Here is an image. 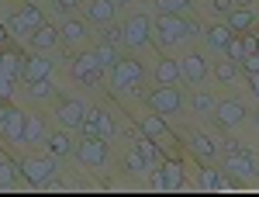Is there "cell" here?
Wrapping results in <instances>:
<instances>
[{
    "label": "cell",
    "mask_w": 259,
    "mask_h": 197,
    "mask_svg": "<svg viewBox=\"0 0 259 197\" xmlns=\"http://www.w3.org/2000/svg\"><path fill=\"white\" fill-rule=\"evenodd\" d=\"M56 166H59V156L49 152V159H21V163H14V173L21 180H31V183H45V180L56 177Z\"/></svg>",
    "instance_id": "6da1fadb"
},
{
    "label": "cell",
    "mask_w": 259,
    "mask_h": 197,
    "mask_svg": "<svg viewBox=\"0 0 259 197\" xmlns=\"http://www.w3.org/2000/svg\"><path fill=\"white\" fill-rule=\"evenodd\" d=\"M152 35L159 45H180V42H187V21L180 18V14H159L156 21V28H152Z\"/></svg>",
    "instance_id": "7a4b0ae2"
},
{
    "label": "cell",
    "mask_w": 259,
    "mask_h": 197,
    "mask_svg": "<svg viewBox=\"0 0 259 197\" xmlns=\"http://www.w3.org/2000/svg\"><path fill=\"white\" fill-rule=\"evenodd\" d=\"M73 152H76V159H80L83 166H94V170L107 166V159H111L107 138H83V142L76 145V149H73Z\"/></svg>",
    "instance_id": "3957f363"
},
{
    "label": "cell",
    "mask_w": 259,
    "mask_h": 197,
    "mask_svg": "<svg viewBox=\"0 0 259 197\" xmlns=\"http://www.w3.org/2000/svg\"><path fill=\"white\" fill-rule=\"evenodd\" d=\"M156 114H177V111H183V97H180L177 87H156L149 97H142Z\"/></svg>",
    "instance_id": "277c9868"
},
{
    "label": "cell",
    "mask_w": 259,
    "mask_h": 197,
    "mask_svg": "<svg viewBox=\"0 0 259 197\" xmlns=\"http://www.w3.org/2000/svg\"><path fill=\"white\" fill-rule=\"evenodd\" d=\"M245 104L235 97H225L214 104V121H218V128H225V132H232V128H239L242 121H245Z\"/></svg>",
    "instance_id": "5b68a950"
},
{
    "label": "cell",
    "mask_w": 259,
    "mask_h": 197,
    "mask_svg": "<svg viewBox=\"0 0 259 197\" xmlns=\"http://www.w3.org/2000/svg\"><path fill=\"white\" fill-rule=\"evenodd\" d=\"M62 97V94H59ZM83 118H87V104H83L80 97H62L59 107H56V121H59L66 132H76L83 125Z\"/></svg>",
    "instance_id": "8992f818"
},
{
    "label": "cell",
    "mask_w": 259,
    "mask_h": 197,
    "mask_svg": "<svg viewBox=\"0 0 259 197\" xmlns=\"http://www.w3.org/2000/svg\"><path fill=\"white\" fill-rule=\"evenodd\" d=\"M149 42H152V21L145 18V14H132V18L124 21V45L145 49Z\"/></svg>",
    "instance_id": "52a82bcc"
},
{
    "label": "cell",
    "mask_w": 259,
    "mask_h": 197,
    "mask_svg": "<svg viewBox=\"0 0 259 197\" xmlns=\"http://www.w3.org/2000/svg\"><path fill=\"white\" fill-rule=\"evenodd\" d=\"M69 73H73L76 83L94 87V83L100 80V73H104V69H100V62H97V49H94V52H80V56L73 59V69H69Z\"/></svg>",
    "instance_id": "ba28073f"
},
{
    "label": "cell",
    "mask_w": 259,
    "mask_h": 197,
    "mask_svg": "<svg viewBox=\"0 0 259 197\" xmlns=\"http://www.w3.org/2000/svg\"><path fill=\"white\" fill-rule=\"evenodd\" d=\"M142 73L145 69H142L139 59H118L111 69V83H114V90H128V87L142 83Z\"/></svg>",
    "instance_id": "9c48e42d"
},
{
    "label": "cell",
    "mask_w": 259,
    "mask_h": 197,
    "mask_svg": "<svg viewBox=\"0 0 259 197\" xmlns=\"http://www.w3.org/2000/svg\"><path fill=\"white\" fill-rule=\"evenodd\" d=\"M80 132H83V138H111V135H114L111 114H104V111H87Z\"/></svg>",
    "instance_id": "30bf717a"
},
{
    "label": "cell",
    "mask_w": 259,
    "mask_h": 197,
    "mask_svg": "<svg viewBox=\"0 0 259 197\" xmlns=\"http://www.w3.org/2000/svg\"><path fill=\"white\" fill-rule=\"evenodd\" d=\"M207 73H211V66H207V59H204L200 52H190L187 59L180 62V80H187V83H194V87H200V83L207 80Z\"/></svg>",
    "instance_id": "8fae6325"
},
{
    "label": "cell",
    "mask_w": 259,
    "mask_h": 197,
    "mask_svg": "<svg viewBox=\"0 0 259 197\" xmlns=\"http://www.w3.org/2000/svg\"><path fill=\"white\" fill-rule=\"evenodd\" d=\"M228 173H232L235 180L256 177V156H252L249 149H242V152H235V156H228Z\"/></svg>",
    "instance_id": "7c38bea8"
},
{
    "label": "cell",
    "mask_w": 259,
    "mask_h": 197,
    "mask_svg": "<svg viewBox=\"0 0 259 197\" xmlns=\"http://www.w3.org/2000/svg\"><path fill=\"white\" fill-rule=\"evenodd\" d=\"M24 125H28V114H21L18 107H11L7 111V121H4V135H7V142L11 145H24Z\"/></svg>",
    "instance_id": "4fadbf2b"
},
{
    "label": "cell",
    "mask_w": 259,
    "mask_h": 197,
    "mask_svg": "<svg viewBox=\"0 0 259 197\" xmlns=\"http://www.w3.org/2000/svg\"><path fill=\"white\" fill-rule=\"evenodd\" d=\"M114 7H118L114 0H90V4H87V21L104 28V24L114 21Z\"/></svg>",
    "instance_id": "5bb4252c"
},
{
    "label": "cell",
    "mask_w": 259,
    "mask_h": 197,
    "mask_svg": "<svg viewBox=\"0 0 259 197\" xmlns=\"http://www.w3.org/2000/svg\"><path fill=\"white\" fill-rule=\"evenodd\" d=\"M45 76H52V62L45 59V56H31V59H24V73H21L24 83H35V80H45Z\"/></svg>",
    "instance_id": "9a60e30c"
},
{
    "label": "cell",
    "mask_w": 259,
    "mask_h": 197,
    "mask_svg": "<svg viewBox=\"0 0 259 197\" xmlns=\"http://www.w3.org/2000/svg\"><path fill=\"white\" fill-rule=\"evenodd\" d=\"M232 35H235V31H232L228 24H211L200 38H204V45H207L211 52H225V45H228V38H232Z\"/></svg>",
    "instance_id": "2e32d148"
},
{
    "label": "cell",
    "mask_w": 259,
    "mask_h": 197,
    "mask_svg": "<svg viewBox=\"0 0 259 197\" xmlns=\"http://www.w3.org/2000/svg\"><path fill=\"white\" fill-rule=\"evenodd\" d=\"M190 152H194L197 159H214L221 152V145L214 142V138H207L204 132H194V135H190Z\"/></svg>",
    "instance_id": "e0dca14e"
},
{
    "label": "cell",
    "mask_w": 259,
    "mask_h": 197,
    "mask_svg": "<svg viewBox=\"0 0 259 197\" xmlns=\"http://www.w3.org/2000/svg\"><path fill=\"white\" fill-rule=\"evenodd\" d=\"M28 42H31L38 52H45V49H56V45L62 42V35H59V28H52V24H41V28H38V31H35V35H31Z\"/></svg>",
    "instance_id": "ac0fdd59"
},
{
    "label": "cell",
    "mask_w": 259,
    "mask_h": 197,
    "mask_svg": "<svg viewBox=\"0 0 259 197\" xmlns=\"http://www.w3.org/2000/svg\"><path fill=\"white\" fill-rule=\"evenodd\" d=\"M139 125H142V135L156 138V142H159V138H166V132H169V125H166V114H156V111H152L149 118H142Z\"/></svg>",
    "instance_id": "d6986e66"
},
{
    "label": "cell",
    "mask_w": 259,
    "mask_h": 197,
    "mask_svg": "<svg viewBox=\"0 0 259 197\" xmlns=\"http://www.w3.org/2000/svg\"><path fill=\"white\" fill-rule=\"evenodd\" d=\"M252 24H256V14H252L249 7H232V11H228V28H232V31H242V35H245Z\"/></svg>",
    "instance_id": "ffe728a7"
},
{
    "label": "cell",
    "mask_w": 259,
    "mask_h": 197,
    "mask_svg": "<svg viewBox=\"0 0 259 197\" xmlns=\"http://www.w3.org/2000/svg\"><path fill=\"white\" fill-rule=\"evenodd\" d=\"M177 80H180V62H173V59L156 62V83L159 87H177Z\"/></svg>",
    "instance_id": "44dd1931"
},
{
    "label": "cell",
    "mask_w": 259,
    "mask_h": 197,
    "mask_svg": "<svg viewBox=\"0 0 259 197\" xmlns=\"http://www.w3.org/2000/svg\"><path fill=\"white\" fill-rule=\"evenodd\" d=\"M45 145H49L52 156H59V159L73 152V142H69V132H66V128H62V132H52V135L45 138Z\"/></svg>",
    "instance_id": "7402d4cb"
},
{
    "label": "cell",
    "mask_w": 259,
    "mask_h": 197,
    "mask_svg": "<svg viewBox=\"0 0 259 197\" xmlns=\"http://www.w3.org/2000/svg\"><path fill=\"white\" fill-rule=\"evenodd\" d=\"M45 142V121L38 114H28V125H24V145H38Z\"/></svg>",
    "instance_id": "603a6c76"
},
{
    "label": "cell",
    "mask_w": 259,
    "mask_h": 197,
    "mask_svg": "<svg viewBox=\"0 0 259 197\" xmlns=\"http://www.w3.org/2000/svg\"><path fill=\"white\" fill-rule=\"evenodd\" d=\"M59 35H62V42H87V24L76 21V18H69V21H62Z\"/></svg>",
    "instance_id": "cb8c5ba5"
},
{
    "label": "cell",
    "mask_w": 259,
    "mask_h": 197,
    "mask_svg": "<svg viewBox=\"0 0 259 197\" xmlns=\"http://www.w3.org/2000/svg\"><path fill=\"white\" fill-rule=\"evenodd\" d=\"M135 149L142 152V159H145L149 166H152V163H159V159H162V152H159V142H156V138H149V135H142L139 142H135Z\"/></svg>",
    "instance_id": "d4e9b609"
},
{
    "label": "cell",
    "mask_w": 259,
    "mask_h": 197,
    "mask_svg": "<svg viewBox=\"0 0 259 197\" xmlns=\"http://www.w3.org/2000/svg\"><path fill=\"white\" fill-rule=\"evenodd\" d=\"M4 24H7V31H11V35H14V38H31V28H28V21L21 18V11L18 14H7V21H4Z\"/></svg>",
    "instance_id": "484cf974"
},
{
    "label": "cell",
    "mask_w": 259,
    "mask_h": 197,
    "mask_svg": "<svg viewBox=\"0 0 259 197\" xmlns=\"http://www.w3.org/2000/svg\"><path fill=\"white\" fill-rule=\"evenodd\" d=\"M0 69L4 73H11V76H18V73H24V59H21L18 52H0Z\"/></svg>",
    "instance_id": "4316f807"
},
{
    "label": "cell",
    "mask_w": 259,
    "mask_h": 197,
    "mask_svg": "<svg viewBox=\"0 0 259 197\" xmlns=\"http://www.w3.org/2000/svg\"><path fill=\"white\" fill-rule=\"evenodd\" d=\"M156 14H190V0H156Z\"/></svg>",
    "instance_id": "83f0119b"
},
{
    "label": "cell",
    "mask_w": 259,
    "mask_h": 197,
    "mask_svg": "<svg viewBox=\"0 0 259 197\" xmlns=\"http://www.w3.org/2000/svg\"><path fill=\"white\" fill-rule=\"evenodd\" d=\"M28 94H31V97H38V100H49V97H56V87H52V80L45 76V80L28 83Z\"/></svg>",
    "instance_id": "f1b7e54d"
},
{
    "label": "cell",
    "mask_w": 259,
    "mask_h": 197,
    "mask_svg": "<svg viewBox=\"0 0 259 197\" xmlns=\"http://www.w3.org/2000/svg\"><path fill=\"white\" fill-rule=\"evenodd\" d=\"M21 18L28 21V28H31V35H35V31H38L41 24H45V14H41L38 7H35V4H24V7H21Z\"/></svg>",
    "instance_id": "f546056e"
},
{
    "label": "cell",
    "mask_w": 259,
    "mask_h": 197,
    "mask_svg": "<svg viewBox=\"0 0 259 197\" xmlns=\"http://www.w3.org/2000/svg\"><path fill=\"white\" fill-rule=\"evenodd\" d=\"M225 56H228L232 62H239V66H242L249 52H245V45H242V38H235V35H232V38H228V45H225Z\"/></svg>",
    "instance_id": "4dcf8cb0"
},
{
    "label": "cell",
    "mask_w": 259,
    "mask_h": 197,
    "mask_svg": "<svg viewBox=\"0 0 259 197\" xmlns=\"http://www.w3.org/2000/svg\"><path fill=\"white\" fill-rule=\"evenodd\" d=\"M97 62H100V69H114V62H118V52H114V45H97Z\"/></svg>",
    "instance_id": "1f68e13d"
},
{
    "label": "cell",
    "mask_w": 259,
    "mask_h": 197,
    "mask_svg": "<svg viewBox=\"0 0 259 197\" xmlns=\"http://www.w3.org/2000/svg\"><path fill=\"white\" fill-rule=\"evenodd\" d=\"M214 76L221 80V83H232V80L239 76V62H218V66H214Z\"/></svg>",
    "instance_id": "d6a6232c"
},
{
    "label": "cell",
    "mask_w": 259,
    "mask_h": 197,
    "mask_svg": "<svg viewBox=\"0 0 259 197\" xmlns=\"http://www.w3.org/2000/svg\"><path fill=\"white\" fill-rule=\"evenodd\" d=\"M194 111H197V114H214V97H211L207 90L194 94Z\"/></svg>",
    "instance_id": "836d02e7"
},
{
    "label": "cell",
    "mask_w": 259,
    "mask_h": 197,
    "mask_svg": "<svg viewBox=\"0 0 259 197\" xmlns=\"http://www.w3.org/2000/svg\"><path fill=\"white\" fill-rule=\"evenodd\" d=\"M200 187H204V190H221L225 180H221L218 170H204V173H200Z\"/></svg>",
    "instance_id": "e575fe53"
},
{
    "label": "cell",
    "mask_w": 259,
    "mask_h": 197,
    "mask_svg": "<svg viewBox=\"0 0 259 197\" xmlns=\"http://www.w3.org/2000/svg\"><path fill=\"white\" fill-rule=\"evenodd\" d=\"M162 173H166V180L173 183V190H180V177H183V170H180V159H169V163H162Z\"/></svg>",
    "instance_id": "d590c367"
},
{
    "label": "cell",
    "mask_w": 259,
    "mask_h": 197,
    "mask_svg": "<svg viewBox=\"0 0 259 197\" xmlns=\"http://www.w3.org/2000/svg\"><path fill=\"white\" fill-rule=\"evenodd\" d=\"M100 42H107V45H121V42H124V28L104 24V35H100Z\"/></svg>",
    "instance_id": "8d00e7d4"
},
{
    "label": "cell",
    "mask_w": 259,
    "mask_h": 197,
    "mask_svg": "<svg viewBox=\"0 0 259 197\" xmlns=\"http://www.w3.org/2000/svg\"><path fill=\"white\" fill-rule=\"evenodd\" d=\"M124 166H128L132 173H142V170H145L149 163L142 159V152H139V149H132V152H128V159H124Z\"/></svg>",
    "instance_id": "74e56055"
},
{
    "label": "cell",
    "mask_w": 259,
    "mask_h": 197,
    "mask_svg": "<svg viewBox=\"0 0 259 197\" xmlns=\"http://www.w3.org/2000/svg\"><path fill=\"white\" fill-rule=\"evenodd\" d=\"M11 94H14V76H11V73H4V69H0V97L7 100V97H11Z\"/></svg>",
    "instance_id": "f35d334b"
},
{
    "label": "cell",
    "mask_w": 259,
    "mask_h": 197,
    "mask_svg": "<svg viewBox=\"0 0 259 197\" xmlns=\"http://www.w3.org/2000/svg\"><path fill=\"white\" fill-rule=\"evenodd\" d=\"M152 187H156V190H173V183L166 180V173H162V166L156 170V173H152Z\"/></svg>",
    "instance_id": "ab89813d"
},
{
    "label": "cell",
    "mask_w": 259,
    "mask_h": 197,
    "mask_svg": "<svg viewBox=\"0 0 259 197\" xmlns=\"http://www.w3.org/2000/svg\"><path fill=\"white\" fill-rule=\"evenodd\" d=\"M242 73H259V52L245 56V62H242Z\"/></svg>",
    "instance_id": "60d3db41"
},
{
    "label": "cell",
    "mask_w": 259,
    "mask_h": 197,
    "mask_svg": "<svg viewBox=\"0 0 259 197\" xmlns=\"http://www.w3.org/2000/svg\"><path fill=\"white\" fill-rule=\"evenodd\" d=\"M80 4H83V0H52V7H56L59 14H62V11H76Z\"/></svg>",
    "instance_id": "b9f144b4"
},
{
    "label": "cell",
    "mask_w": 259,
    "mask_h": 197,
    "mask_svg": "<svg viewBox=\"0 0 259 197\" xmlns=\"http://www.w3.org/2000/svg\"><path fill=\"white\" fill-rule=\"evenodd\" d=\"M11 177H14V163H4L0 159V183H11Z\"/></svg>",
    "instance_id": "7bdbcfd3"
},
{
    "label": "cell",
    "mask_w": 259,
    "mask_h": 197,
    "mask_svg": "<svg viewBox=\"0 0 259 197\" xmlns=\"http://www.w3.org/2000/svg\"><path fill=\"white\" fill-rule=\"evenodd\" d=\"M242 45H245V52H249V56L259 52V38H256V35H242Z\"/></svg>",
    "instance_id": "ee69618b"
},
{
    "label": "cell",
    "mask_w": 259,
    "mask_h": 197,
    "mask_svg": "<svg viewBox=\"0 0 259 197\" xmlns=\"http://www.w3.org/2000/svg\"><path fill=\"white\" fill-rule=\"evenodd\" d=\"M197 35H204V28L197 21H187V38H197Z\"/></svg>",
    "instance_id": "f6af8a7d"
},
{
    "label": "cell",
    "mask_w": 259,
    "mask_h": 197,
    "mask_svg": "<svg viewBox=\"0 0 259 197\" xmlns=\"http://www.w3.org/2000/svg\"><path fill=\"white\" fill-rule=\"evenodd\" d=\"M232 7H235V0H214V11H218V14H228Z\"/></svg>",
    "instance_id": "bcb514c9"
},
{
    "label": "cell",
    "mask_w": 259,
    "mask_h": 197,
    "mask_svg": "<svg viewBox=\"0 0 259 197\" xmlns=\"http://www.w3.org/2000/svg\"><path fill=\"white\" fill-rule=\"evenodd\" d=\"M242 76L249 80V87H252V94L259 97V73H242Z\"/></svg>",
    "instance_id": "7dc6e473"
},
{
    "label": "cell",
    "mask_w": 259,
    "mask_h": 197,
    "mask_svg": "<svg viewBox=\"0 0 259 197\" xmlns=\"http://www.w3.org/2000/svg\"><path fill=\"white\" fill-rule=\"evenodd\" d=\"M242 149H245V145H239V142H225V152H228V156H235Z\"/></svg>",
    "instance_id": "c3c4849f"
},
{
    "label": "cell",
    "mask_w": 259,
    "mask_h": 197,
    "mask_svg": "<svg viewBox=\"0 0 259 197\" xmlns=\"http://www.w3.org/2000/svg\"><path fill=\"white\" fill-rule=\"evenodd\" d=\"M7 35H11V31H7V24H4V21H0V45H4V42H7Z\"/></svg>",
    "instance_id": "681fc988"
},
{
    "label": "cell",
    "mask_w": 259,
    "mask_h": 197,
    "mask_svg": "<svg viewBox=\"0 0 259 197\" xmlns=\"http://www.w3.org/2000/svg\"><path fill=\"white\" fill-rule=\"evenodd\" d=\"M7 111H11V107H0V128H4V121H7Z\"/></svg>",
    "instance_id": "f907efd6"
},
{
    "label": "cell",
    "mask_w": 259,
    "mask_h": 197,
    "mask_svg": "<svg viewBox=\"0 0 259 197\" xmlns=\"http://www.w3.org/2000/svg\"><path fill=\"white\" fill-rule=\"evenodd\" d=\"M249 4H252V0H235V7H249Z\"/></svg>",
    "instance_id": "816d5d0a"
},
{
    "label": "cell",
    "mask_w": 259,
    "mask_h": 197,
    "mask_svg": "<svg viewBox=\"0 0 259 197\" xmlns=\"http://www.w3.org/2000/svg\"><path fill=\"white\" fill-rule=\"evenodd\" d=\"M114 4H132V0H114Z\"/></svg>",
    "instance_id": "f5cc1de1"
},
{
    "label": "cell",
    "mask_w": 259,
    "mask_h": 197,
    "mask_svg": "<svg viewBox=\"0 0 259 197\" xmlns=\"http://www.w3.org/2000/svg\"><path fill=\"white\" fill-rule=\"evenodd\" d=\"M256 177H259V159H256Z\"/></svg>",
    "instance_id": "db71d44e"
},
{
    "label": "cell",
    "mask_w": 259,
    "mask_h": 197,
    "mask_svg": "<svg viewBox=\"0 0 259 197\" xmlns=\"http://www.w3.org/2000/svg\"><path fill=\"white\" fill-rule=\"evenodd\" d=\"M256 128H259V111H256Z\"/></svg>",
    "instance_id": "11a10c76"
},
{
    "label": "cell",
    "mask_w": 259,
    "mask_h": 197,
    "mask_svg": "<svg viewBox=\"0 0 259 197\" xmlns=\"http://www.w3.org/2000/svg\"><path fill=\"white\" fill-rule=\"evenodd\" d=\"M256 38H259V31H256Z\"/></svg>",
    "instance_id": "9f6ffc18"
}]
</instances>
